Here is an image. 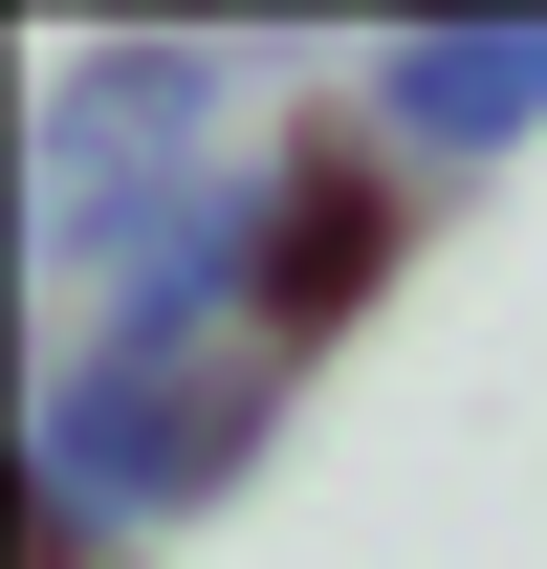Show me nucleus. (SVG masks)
Wrapping results in <instances>:
<instances>
[{
	"instance_id": "1",
	"label": "nucleus",
	"mask_w": 547,
	"mask_h": 569,
	"mask_svg": "<svg viewBox=\"0 0 547 569\" xmlns=\"http://www.w3.org/2000/svg\"><path fill=\"white\" fill-rule=\"evenodd\" d=\"M372 241H395V219H372V176H307V198H285V329H329L350 284H372Z\"/></svg>"
}]
</instances>
